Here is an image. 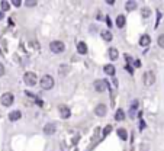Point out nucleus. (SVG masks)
I'll return each mask as SVG.
<instances>
[{
  "instance_id": "f257e3e1",
  "label": "nucleus",
  "mask_w": 164,
  "mask_h": 151,
  "mask_svg": "<svg viewBox=\"0 0 164 151\" xmlns=\"http://www.w3.org/2000/svg\"><path fill=\"white\" fill-rule=\"evenodd\" d=\"M41 87L44 90H51L54 87V79L49 76V74H45L42 79H41Z\"/></svg>"
},
{
  "instance_id": "f03ea898",
  "label": "nucleus",
  "mask_w": 164,
  "mask_h": 151,
  "mask_svg": "<svg viewBox=\"0 0 164 151\" xmlns=\"http://www.w3.org/2000/svg\"><path fill=\"white\" fill-rule=\"evenodd\" d=\"M49 48H51V51H52L54 54H61L63 51L66 50V45H64L61 41H52V42L49 44Z\"/></svg>"
},
{
  "instance_id": "7ed1b4c3",
  "label": "nucleus",
  "mask_w": 164,
  "mask_h": 151,
  "mask_svg": "<svg viewBox=\"0 0 164 151\" xmlns=\"http://www.w3.org/2000/svg\"><path fill=\"white\" fill-rule=\"evenodd\" d=\"M23 82L28 84V86H35L36 82H38V77H36V74H35V73L28 71V73H25V74H23Z\"/></svg>"
},
{
  "instance_id": "20e7f679",
  "label": "nucleus",
  "mask_w": 164,
  "mask_h": 151,
  "mask_svg": "<svg viewBox=\"0 0 164 151\" xmlns=\"http://www.w3.org/2000/svg\"><path fill=\"white\" fill-rule=\"evenodd\" d=\"M0 102H1V105L3 106H12V103L15 102V98H13V95L12 93H3L1 95V98H0Z\"/></svg>"
},
{
  "instance_id": "39448f33",
  "label": "nucleus",
  "mask_w": 164,
  "mask_h": 151,
  "mask_svg": "<svg viewBox=\"0 0 164 151\" xmlns=\"http://www.w3.org/2000/svg\"><path fill=\"white\" fill-rule=\"evenodd\" d=\"M142 80H144V84H145V86H151V84H154V82H155V76H154L152 71H147V73H144Z\"/></svg>"
},
{
  "instance_id": "423d86ee",
  "label": "nucleus",
  "mask_w": 164,
  "mask_h": 151,
  "mask_svg": "<svg viewBox=\"0 0 164 151\" xmlns=\"http://www.w3.org/2000/svg\"><path fill=\"white\" fill-rule=\"evenodd\" d=\"M93 87H95L96 92H105V90L108 89V83H106L105 80H96V82L93 83Z\"/></svg>"
},
{
  "instance_id": "0eeeda50",
  "label": "nucleus",
  "mask_w": 164,
  "mask_h": 151,
  "mask_svg": "<svg viewBox=\"0 0 164 151\" xmlns=\"http://www.w3.org/2000/svg\"><path fill=\"white\" fill-rule=\"evenodd\" d=\"M58 113H60V116L63 119H67V118H70V109L67 108L66 105H60L58 106Z\"/></svg>"
},
{
  "instance_id": "6e6552de",
  "label": "nucleus",
  "mask_w": 164,
  "mask_h": 151,
  "mask_svg": "<svg viewBox=\"0 0 164 151\" xmlns=\"http://www.w3.org/2000/svg\"><path fill=\"white\" fill-rule=\"evenodd\" d=\"M55 129H57V125H55L54 122H49V124H47V125L44 126V134L52 135V134H55Z\"/></svg>"
},
{
  "instance_id": "1a4fd4ad",
  "label": "nucleus",
  "mask_w": 164,
  "mask_h": 151,
  "mask_svg": "<svg viewBox=\"0 0 164 151\" xmlns=\"http://www.w3.org/2000/svg\"><path fill=\"white\" fill-rule=\"evenodd\" d=\"M106 106L103 105V103H100V105H98L96 108H95V113L98 115V116H105L106 115Z\"/></svg>"
},
{
  "instance_id": "9d476101",
  "label": "nucleus",
  "mask_w": 164,
  "mask_h": 151,
  "mask_svg": "<svg viewBox=\"0 0 164 151\" xmlns=\"http://www.w3.org/2000/svg\"><path fill=\"white\" fill-rule=\"evenodd\" d=\"M70 70H71V68H70L68 64H61V66L58 67V74H60V76H67V74L70 73Z\"/></svg>"
},
{
  "instance_id": "9b49d317",
  "label": "nucleus",
  "mask_w": 164,
  "mask_h": 151,
  "mask_svg": "<svg viewBox=\"0 0 164 151\" xmlns=\"http://www.w3.org/2000/svg\"><path fill=\"white\" fill-rule=\"evenodd\" d=\"M20 118H22V112H20V111H13V112H10V113H9V119H10L12 122L19 121Z\"/></svg>"
},
{
  "instance_id": "f8f14e48",
  "label": "nucleus",
  "mask_w": 164,
  "mask_h": 151,
  "mask_svg": "<svg viewBox=\"0 0 164 151\" xmlns=\"http://www.w3.org/2000/svg\"><path fill=\"white\" fill-rule=\"evenodd\" d=\"M77 51H79V54H82V55L87 54V45H86L84 42H79V44H77Z\"/></svg>"
},
{
  "instance_id": "ddd939ff",
  "label": "nucleus",
  "mask_w": 164,
  "mask_h": 151,
  "mask_svg": "<svg viewBox=\"0 0 164 151\" xmlns=\"http://www.w3.org/2000/svg\"><path fill=\"white\" fill-rule=\"evenodd\" d=\"M116 26L118 28H124L125 26V16L124 15H119L116 17Z\"/></svg>"
},
{
  "instance_id": "4468645a",
  "label": "nucleus",
  "mask_w": 164,
  "mask_h": 151,
  "mask_svg": "<svg viewBox=\"0 0 164 151\" xmlns=\"http://www.w3.org/2000/svg\"><path fill=\"white\" fill-rule=\"evenodd\" d=\"M150 41H151V38H150L148 35H142V36H141V39H139V45L147 47L148 44H150Z\"/></svg>"
},
{
  "instance_id": "2eb2a0df",
  "label": "nucleus",
  "mask_w": 164,
  "mask_h": 151,
  "mask_svg": "<svg viewBox=\"0 0 164 151\" xmlns=\"http://www.w3.org/2000/svg\"><path fill=\"white\" fill-rule=\"evenodd\" d=\"M105 73H106L108 76H115V67H113L112 64L105 66Z\"/></svg>"
},
{
  "instance_id": "dca6fc26",
  "label": "nucleus",
  "mask_w": 164,
  "mask_h": 151,
  "mask_svg": "<svg viewBox=\"0 0 164 151\" xmlns=\"http://www.w3.org/2000/svg\"><path fill=\"white\" fill-rule=\"evenodd\" d=\"M115 119L116 121H124V119H125V112H124L122 109H118L115 113Z\"/></svg>"
},
{
  "instance_id": "f3484780",
  "label": "nucleus",
  "mask_w": 164,
  "mask_h": 151,
  "mask_svg": "<svg viewBox=\"0 0 164 151\" xmlns=\"http://www.w3.org/2000/svg\"><path fill=\"white\" fill-rule=\"evenodd\" d=\"M118 55H119V52H118L116 48H109V58L111 60H116Z\"/></svg>"
},
{
  "instance_id": "a211bd4d",
  "label": "nucleus",
  "mask_w": 164,
  "mask_h": 151,
  "mask_svg": "<svg viewBox=\"0 0 164 151\" xmlns=\"http://www.w3.org/2000/svg\"><path fill=\"white\" fill-rule=\"evenodd\" d=\"M102 38H103L106 42H109V41H112V34H111L109 31H105V32L102 34Z\"/></svg>"
},
{
  "instance_id": "6ab92c4d",
  "label": "nucleus",
  "mask_w": 164,
  "mask_h": 151,
  "mask_svg": "<svg viewBox=\"0 0 164 151\" xmlns=\"http://www.w3.org/2000/svg\"><path fill=\"white\" fill-rule=\"evenodd\" d=\"M118 135H119V138H121V139H124V141L128 138V134H126V131H125V129H118Z\"/></svg>"
},
{
  "instance_id": "aec40b11",
  "label": "nucleus",
  "mask_w": 164,
  "mask_h": 151,
  "mask_svg": "<svg viewBox=\"0 0 164 151\" xmlns=\"http://www.w3.org/2000/svg\"><path fill=\"white\" fill-rule=\"evenodd\" d=\"M125 7H126V10H134V9L137 7V3H135V1H126Z\"/></svg>"
},
{
  "instance_id": "412c9836",
  "label": "nucleus",
  "mask_w": 164,
  "mask_h": 151,
  "mask_svg": "<svg viewBox=\"0 0 164 151\" xmlns=\"http://www.w3.org/2000/svg\"><path fill=\"white\" fill-rule=\"evenodd\" d=\"M141 15H142V17H150V15H151V10H150L148 7H144V9L141 10Z\"/></svg>"
},
{
  "instance_id": "4be33fe9",
  "label": "nucleus",
  "mask_w": 164,
  "mask_h": 151,
  "mask_svg": "<svg viewBox=\"0 0 164 151\" xmlns=\"http://www.w3.org/2000/svg\"><path fill=\"white\" fill-rule=\"evenodd\" d=\"M0 4H1V10H9V7H10V6H9V1H4V0H3Z\"/></svg>"
},
{
  "instance_id": "5701e85b",
  "label": "nucleus",
  "mask_w": 164,
  "mask_h": 151,
  "mask_svg": "<svg viewBox=\"0 0 164 151\" xmlns=\"http://www.w3.org/2000/svg\"><path fill=\"white\" fill-rule=\"evenodd\" d=\"M137 105H138V102L135 100L132 103V108H131V116H135V111H137Z\"/></svg>"
},
{
  "instance_id": "b1692460",
  "label": "nucleus",
  "mask_w": 164,
  "mask_h": 151,
  "mask_svg": "<svg viewBox=\"0 0 164 151\" xmlns=\"http://www.w3.org/2000/svg\"><path fill=\"white\" fill-rule=\"evenodd\" d=\"M25 4L29 6V7H33V6H36V0H26Z\"/></svg>"
},
{
  "instance_id": "393cba45",
  "label": "nucleus",
  "mask_w": 164,
  "mask_h": 151,
  "mask_svg": "<svg viewBox=\"0 0 164 151\" xmlns=\"http://www.w3.org/2000/svg\"><path fill=\"white\" fill-rule=\"evenodd\" d=\"M158 45H160L161 48H164V35H160V36H158Z\"/></svg>"
},
{
  "instance_id": "a878e982",
  "label": "nucleus",
  "mask_w": 164,
  "mask_h": 151,
  "mask_svg": "<svg viewBox=\"0 0 164 151\" xmlns=\"http://www.w3.org/2000/svg\"><path fill=\"white\" fill-rule=\"evenodd\" d=\"M111 131H112V126H111V125H108V126H106V128L103 129V134H105V135H108L109 132H111Z\"/></svg>"
},
{
  "instance_id": "bb28decb",
  "label": "nucleus",
  "mask_w": 164,
  "mask_h": 151,
  "mask_svg": "<svg viewBox=\"0 0 164 151\" xmlns=\"http://www.w3.org/2000/svg\"><path fill=\"white\" fill-rule=\"evenodd\" d=\"M12 4H13V6H16V7H19V6L22 4V1H20V0H13V1H12Z\"/></svg>"
},
{
  "instance_id": "cd10ccee",
  "label": "nucleus",
  "mask_w": 164,
  "mask_h": 151,
  "mask_svg": "<svg viewBox=\"0 0 164 151\" xmlns=\"http://www.w3.org/2000/svg\"><path fill=\"white\" fill-rule=\"evenodd\" d=\"M3 74H4V66H3V64L0 63V77H1Z\"/></svg>"
},
{
  "instance_id": "c85d7f7f",
  "label": "nucleus",
  "mask_w": 164,
  "mask_h": 151,
  "mask_svg": "<svg viewBox=\"0 0 164 151\" xmlns=\"http://www.w3.org/2000/svg\"><path fill=\"white\" fill-rule=\"evenodd\" d=\"M134 66H135V67H141V61H139V60L134 61Z\"/></svg>"
},
{
  "instance_id": "c756f323",
  "label": "nucleus",
  "mask_w": 164,
  "mask_h": 151,
  "mask_svg": "<svg viewBox=\"0 0 164 151\" xmlns=\"http://www.w3.org/2000/svg\"><path fill=\"white\" fill-rule=\"evenodd\" d=\"M106 3H108V4H113V3H115V0H108Z\"/></svg>"
},
{
  "instance_id": "7c9ffc66",
  "label": "nucleus",
  "mask_w": 164,
  "mask_h": 151,
  "mask_svg": "<svg viewBox=\"0 0 164 151\" xmlns=\"http://www.w3.org/2000/svg\"><path fill=\"white\" fill-rule=\"evenodd\" d=\"M3 19V12H0V20Z\"/></svg>"
}]
</instances>
